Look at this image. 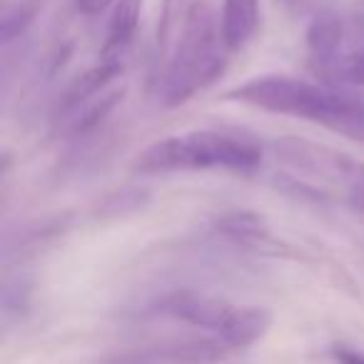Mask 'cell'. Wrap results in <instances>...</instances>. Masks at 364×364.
<instances>
[{"mask_svg":"<svg viewBox=\"0 0 364 364\" xmlns=\"http://www.w3.org/2000/svg\"><path fill=\"white\" fill-rule=\"evenodd\" d=\"M223 100L317 122L349 140L364 142V100L344 87L292 75H257L225 90Z\"/></svg>","mask_w":364,"mask_h":364,"instance_id":"obj_1","label":"cell"},{"mask_svg":"<svg viewBox=\"0 0 364 364\" xmlns=\"http://www.w3.org/2000/svg\"><path fill=\"white\" fill-rule=\"evenodd\" d=\"M147 203V193L140 188H125L117 190V193L107 195L102 208L97 210L100 215H107V218H125V215L140 210L142 205Z\"/></svg>","mask_w":364,"mask_h":364,"instance_id":"obj_18","label":"cell"},{"mask_svg":"<svg viewBox=\"0 0 364 364\" xmlns=\"http://www.w3.org/2000/svg\"><path fill=\"white\" fill-rule=\"evenodd\" d=\"M190 3L193 0H162L160 23H157V65L170 55L177 36L185 26Z\"/></svg>","mask_w":364,"mask_h":364,"instance_id":"obj_16","label":"cell"},{"mask_svg":"<svg viewBox=\"0 0 364 364\" xmlns=\"http://www.w3.org/2000/svg\"><path fill=\"white\" fill-rule=\"evenodd\" d=\"M43 8H46V0H16V3H11L0 18V43L11 46L13 41L26 36L28 28L43 13Z\"/></svg>","mask_w":364,"mask_h":364,"instance_id":"obj_15","label":"cell"},{"mask_svg":"<svg viewBox=\"0 0 364 364\" xmlns=\"http://www.w3.org/2000/svg\"><path fill=\"white\" fill-rule=\"evenodd\" d=\"M354 33L362 36V46H364V0L357 3V13H354Z\"/></svg>","mask_w":364,"mask_h":364,"instance_id":"obj_22","label":"cell"},{"mask_svg":"<svg viewBox=\"0 0 364 364\" xmlns=\"http://www.w3.org/2000/svg\"><path fill=\"white\" fill-rule=\"evenodd\" d=\"M0 304H3V322L11 327L13 322H23L33 309V279L26 272H11L6 267L3 277V292H0Z\"/></svg>","mask_w":364,"mask_h":364,"instance_id":"obj_14","label":"cell"},{"mask_svg":"<svg viewBox=\"0 0 364 364\" xmlns=\"http://www.w3.org/2000/svg\"><path fill=\"white\" fill-rule=\"evenodd\" d=\"M215 230L223 235L225 240L240 245L245 250H252L259 255H287L289 247L282 240L272 237L267 223L255 213H228L220 215L215 223Z\"/></svg>","mask_w":364,"mask_h":364,"instance_id":"obj_7","label":"cell"},{"mask_svg":"<svg viewBox=\"0 0 364 364\" xmlns=\"http://www.w3.org/2000/svg\"><path fill=\"white\" fill-rule=\"evenodd\" d=\"M332 357L337 359L339 364H364V352L347 347V344H337V347H332Z\"/></svg>","mask_w":364,"mask_h":364,"instance_id":"obj_20","label":"cell"},{"mask_svg":"<svg viewBox=\"0 0 364 364\" xmlns=\"http://www.w3.org/2000/svg\"><path fill=\"white\" fill-rule=\"evenodd\" d=\"M344 188H347V203L359 215H364V162L357 160V167H354L352 177H349V182Z\"/></svg>","mask_w":364,"mask_h":364,"instance_id":"obj_19","label":"cell"},{"mask_svg":"<svg viewBox=\"0 0 364 364\" xmlns=\"http://www.w3.org/2000/svg\"><path fill=\"white\" fill-rule=\"evenodd\" d=\"M232 349L215 334V337H193L177 342L155 344L145 349L115 354L110 364H215L225 359Z\"/></svg>","mask_w":364,"mask_h":364,"instance_id":"obj_5","label":"cell"},{"mask_svg":"<svg viewBox=\"0 0 364 364\" xmlns=\"http://www.w3.org/2000/svg\"><path fill=\"white\" fill-rule=\"evenodd\" d=\"M319 77H324L327 85L342 87V85H359L364 87V46L354 48L347 55H339L329 65L314 70Z\"/></svg>","mask_w":364,"mask_h":364,"instance_id":"obj_17","label":"cell"},{"mask_svg":"<svg viewBox=\"0 0 364 364\" xmlns=\"http://www.w3.org/2000/svg\"><path fill=\"white\" fill-rule=\"evenodd\" d=\"M122 75L120 60H100L95 68L80 73L70 85L65 87V92L60 95L55 105V122H63L65 117H70L80 105H85L87 100L97 95V92L107 90L110 85H115L117 77Z\"/></svg>","mask_w":364,"mask_h":364,"instance_id":"obj_8","label":"cell"},{"mask_svg":"<svg viewBox=\"0 0 364 364\" xmlns=\"http://www.w3.org/2000/svg\"><path fill=\"white\" fill-rule=\"evenodd\" d=\"M122 97H125V85L115 82V85H110L107 90L97 92V95L92 97V100H87L85 105L77 107L70 117L58 122V130H60L65 137H75V140L77 137L92 135V132L107 120V115L120 105Z\"/></svg>","mask_w":364,"mask_h":364,"instance_id":"obj_9","label":"cell"},{"mask_svg":"<svg viewBox=\"0 0 364 364\" xmlns=\"http://www.w3.org/2000/svg\"><path fill=\"white\" fill-rule=\"evenodd\" d=\"M272 327V312L264 307H235L230 314L228 324L218 334L230 349H245L252 347L255 342L264 337Z\"/></svg>","mask_w":364,"mask_h":364,"instance_id":"obj_11","label":"cell"},{"mask_svg":"<svg viewBox=\"0 0 364 364\" xmlns=\"http://www.w3.org/2000/svg\"><path fill=\"white\" fill-rule=\"evenodd\" d=\"M220 26L230 50L242 48L259 26V0H223Z\"/></svg>","mask_w":364,"mask_h":364,"instance_id":"obj_13","label":"cell"},{"mask_svg":"<svg viewBox=\"0 0 364 364\" xmlns=\"http://www.w3.org/2000/svg\"><path fill=\"white\" fill-rule=\"evenodd\" d=\"M75 8L82 13V16H100L105 8L115 6L117 0H73Z\"/></svg>","mask_w":364,"mask_h":364,"instance_id":"obj_21","label":"cell"},{"mask_svg":"<svg viewBox=\"0 0 364 364\" xmlns=\"http://www.w3.org/2000/svg\"><path fill=\"white\" fill-rule=\"evenodd\" d=\"M262 162V150L252 140L218 130L170 135L147 145L132 160L135 175H165L177 170H252Z\"/></svg>","mask_w":364,"mask_h":364,"instance_id":"obj_3","label":"cell"},{"mask_svg":"<svg viewBox=\"0 0 364 364\" xmlns=\"http://www.w3.org/2000/svg\"><path fill=\"white\" fill-rule=\"evenodd\" d=\"M272 152L284 167L297 172L299 177H314L322 182L347 185L354 167H357V160L347 152L294 135L277 137L272 142Z\"/></svg>","mask_w":364,"mask_h":364,"instance_id":"obj_4","label":"cell"},{"mask_svg":"<svg viewBox=\"0 0 364 364\" xmlns=\"http://www.w3.org/2000/svg\"><path fill=\"white\" fill-rule=\"evenodd\" d=\"M228 50L215 8L208 0H193L185 26L155 77L162 105L177 107L213 85L228 65Z\"/></svg>","mask_w":364,"mask_h":364,"instance_id":"obj_2","label":"cell"},{"mask_svg":"<svg viewBox=\"0 0 364 364\" xmlns=\"http://www.w3.org/2000/svg\"><path fill=\"white\" fill-rule=\"evenodd\" d=\"M152 312L220 334L228 324L230 314L235 312V304H230L223 297H215V294L195 292V289H175L170 294H162L152 304Z\"/></svg>","mask_w":364,"mask_h":364,"instance_id":"obj_6","label":"cell"},{"mask_svg":"<svg viewBox=\"0 0 364 364\" xmlns=\"http://www.w3.org/2000/svg\"><path fill=\"white\" fill-rule=\"evenodd\" d=\"M342 43H344V21L332 11H322L312 18L307 28V50L312 58V68L329 65L342 55Z\"/></svg>","mask_w":364,"mask_h":364,"instance_id":"obj_10","label":"cell"},{"mask_svg":"<svg viewBox=\"0 0 364 364\" xmlns=\"http://www.w3.org/2000/svg\"><path fill=\"white\" fill-rule=\"evenodd\" d=\"M142 0H117L112 6L110 21H107L105 43H102L100 58L102 60H120L125 48L132 43L135 31L140 26Z\"/></svg>","mask_w":364,"mask_h":364,"instance_id":"obj_12","label":"cell"}]
</instances>
